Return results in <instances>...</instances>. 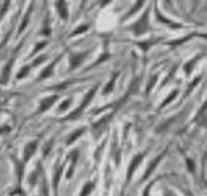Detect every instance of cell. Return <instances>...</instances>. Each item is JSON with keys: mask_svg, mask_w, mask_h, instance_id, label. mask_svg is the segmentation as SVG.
Instances as JSON below:
<instances>
[{"mask_svg": "<svg viewBox=\"0 0 207 196\" xmlns=\"http://www.w3.org/2000/svg\"><path fill=\"white\" fill-rule=\"evenodd\" d=\"M147 21H149V11H145V13L141 16V19L131 27L133 32H135L136 35H142V33H145V32L149 30V22H147Z\"/></svg>", "mask_w": 207, "mask_h": 196, "instance_id": "obj_1", "label": "cell"}, {"mask_svg": "<svg viewBox=\"0 0 207 196\" xmlns=\"http://www.w3.org/2000/svg\"><path fill=\"white\" fill-rule=\"evenodd\" d=\"M95 90H96V87H93V89H92V90L89 92V95L86 96V100L82 101V105H81L79 108H77V111H76L74 114H71V115H70V119H73V117H77V115H79V114H81V111H82V109L86 108V105H89V103H90V98H92V96L95 95Z\"/></svg>", "mask_w": 207, "mask_h": 196, "instance_id": "obj_2", "label": "cell"}, {"mask_svg": "<svg viewBox=\"0 0 207 196\" xmlns=\"http://www.w3.org/2000/svg\"><path fill=\"white\" fill-rule=\"evenodd\" d=\"M142 154H139V155H136L135 158H133V161H131V164H130V168H128V174H126V180H130L131 179V176H133V171L139 166V163H141V160H142Z\"/></svg>", "mask_w": 207, "mask_h": 196, "instance_id": "obj_3", "label": "cell"}, {"mask_svg": "<svg viewBox=\"0 0 207 196\" xmlns=\"http://www.w3.org/2000/svg\"><path fill=\"white\" fill-rule=\"evenodd\" d=\"M35 149H37V141H32V142H29L27 145H25V154H24V161L22 163L29 161V158L32 157V154L35 152Z\"/></svg>", "mask_w": 207, "mask_h": 196, "instance_id": "obj_4", "label": "cell"}, {"mask_svg": "<svg viewBox=\"0 0 207 196\" xmlns=\"http://www.w3.org/2000/svg\"><path fill=\"white\" fill-rule=\"evenodd\" d=\"M57 11H59V14H60V17H62V19H67V17H68L65 0H57Z\"/></svg>", "mask_w": 207, "mask_h": 196, "instance_id": "obj_5", "label": "cell"}, {"mask_svg": "<svg viewBox=\"0 0 207 196\" xmlns=\"http://www.w3.org/2000/svg\"><path fill=\"white\" fill-rule=\"evenodd\" d=\"M161 157H163V155H158L157 158H155V160L152 161V164H150V166L147 168V171H145V174H144V177H142L144 180H145V179H147V177H149V176H150V174L153 173V169H155V168H157V164H158V161L161 160Z\"/></svg>", "mask_w": 207, "mask_h": 196, "instance_id": "obj_6", "label": "cell"}, {"mask_svg": "<svg viewBox=\"0 0 207 196\" xmlns=\"http://www.w3.org/2000/svg\"><path fill=\"white\" fill-rule=\"evenodd\" d=\"M56 100H57V96H56V95H54V96H49V98H46V100H43V103H41V106H40V111H38V112H43V111H46V108H49V106L52 105Z\"/></svg>", "mask_w": 207, "mask_h": 196, "instance_id": "obj_7", "label": "cell"}, {"mask_svg": "<svg viewBox=\"0 0 207 196\" xmlns=\"http://www.w3.org/2000/svg\"><path fill=\"white\" fill-rule=\"evenodd\" d=\"M82 59H86V52L77 54V56H71V66H73V68H76L77 65H79V63L82 62Z\"/></svg>", "mask_w": 207, "mask_h": 196, "instance_id": "obj_8", "label": "cell"}, {"mask_svg": "<svg viewBox=\"0 0 207 196\" xmlns=\"http://www.w3.org/2000/svg\"><path fill=\"white\" fill-rule=\"evenodd\" d=\"M54 66H56V60H54L52 63H51V65H49V66H47V68H46V70L41 73V76H40V78H41V79H44V78L51 76V75H52V70H54Z\"/></svg>", "mask_w": 207, "mask_h": 196, "instance_id": "obj_9", "label": "cell"}, {"mask_svg": "<svg viewBox=\"0 0 207 196\" xmlns=\"http://www.w3.org/2000/svg\"><path fill=\"white\" fill-rule=\"evenodd\" d=\"M11 65H13V60H11L10 63H7V66H5V71H3V79H2V82H7V81H8V75H10Z\"/></svg>", "mask_w": 207, "mask_h": 196, "instance_id": "obj_10", "label": "cell"}, {"mask_svg": "<svg viewBox=\"0 0 207 196\" xmlns=\"http://www.w3.org/2000/svg\"><path fill=\"white\" fill-rule=\"evenodd\" d=\"M144 2H145V0H138V3H136V5H135V7H133V10H131V11H130V13H128V14H126V16H125V17H130V16H131V14H133V13H136V11H138V10H139V8H141V7H142V3H144Z\"/></svg>", "mask_w": 207, "mask_h": 196, "instance_id": "obj_11", "label": "cell"}, {"mask_svg": "<svg viewBox=\"0 0 207 196\" xmlns=\"http://www.w3.org/2000/svg\"><path fill=\"white\" fill-rule=\"evenodd\" d=\"M81 133H84V128H79V130H77L76 133H73V135H71V138L68 139V144H71L73 141H76V139H77V136H79Z\"/></svg>", "mask_w": 207, "mask_h": 196, "instance_id": "obj_12", "label": "cell"}, {"mask_svg": "<svg viewBox=\"0 0 207 196\" xmlns=\"http://www.w3.org/2000/svg\"><path fill=\"white\" fill-rule=\"evenodd\" d=\"M175 95H177V90H174V92H172V93H171V95L166 98V101H163V103H161V106H166V105H169V103L174 100V98H175Z\"/></svg>", "mask_w": 207, "mask_h": 196, "instance_id": "obj_13", "label": "cell"}, {"mask_svg": "<svg viewBox=\"0 0 207 196\" xmlns=\"http://www.w3.org/2000/svg\"><path fill=\"white\" fill-rule=\"evenodd\" d=\"M92 188H93V184H87V185L84 187V190L81 191V196H87V194L92 191Z\"/></svg>", "mask_w": 207, "mask_h": 196, "instance_id": "obj_14", "label": "cell"}, {"mask_svg": "<svg viewBox=\"0 0 207 196\" xmlns=\"http://www.w3.org/2000/svg\"><path fill=\"white\" fill-rule=\"evenodd\" d=\"M116 78H117V75H114V78H112V81H111V82L108 84V87L105 89V93H109V92H111V90L114 89V82H116Z\"/></svg>", "mask_w": 207, "mask_h": 196, "instance_id": "obj_15", "label": "cell"}, {"mask_svg": "<svg viewBox=\"0 0 207 196\" xmlns=\"http://www.w3.org/2000/svg\"><path fill=\"white\" fill-rule=\"evenodd\" d=\"M60 174H62V168L57 169V173H56V177H54V188L57 190V185H59V179H60Z\"/></svg>", "mask_w": 207, "mask_h": 196, "instance_id": "obj_16", "label": "cell"}, {"mask_svg": "<svg viewBox=\"0 0 207 196\" xmlns=\"http://www.w3.org/2000/svg\"><path fill=\"white\" fill-rule=\"evenodd\" d=\"M87 29H89V27H87V26H81V27H79V29H76V30H74V32H73V33H71V35H77V33H81V32H86V30H87Z\"/></svg>", "mask_w": 207, "mask_h": 196, "instance_id": "obj_17", "label": "cell"}, {"mask_svg": "<svg viewBox=\"0 0 207 196\" xmlns=\"http://www.w3.org/2000/svg\"><path fill=\"white\" fill-rule=\"evenodd\" d=\"M30 70V66H24V70H21V73L17 75V78H24L25 75H27V71Z\"/></svg>", "mask_w": 207, "mask_h": 196, "instance_id": "obj_18", "label": "cell"}, {"mask_svg": "<svg viewBox=\"0 0 207 196\" xmlns=\"http://www.w3.org/2000/svg\"><path fill=\"white\" fill-rule=\"evenodd\" d=\"M195 63H196V59H195V60H191V62H190V65H188V66H187V65H185V71H187V73H190V71H191V68H193V65H195Z\"/></svg>", "mask_w": 207, "mask_h": 196, "instance_id": "obj_19", "label": "cell"}, {"mask_svg": "<svg viewBox=\"0 0 207 196\" xmlns=\"http://www.w3.org/2000/svg\"><path fill=\"white\" fill-rule=\"evenodd\" d=\"M70 103H71V100H67V101H65V103L60 106V109H59V111H63V109H67V108L70 106Z\"/></svg>", "mask_w": 207, "mask_h": 196, "instance_id": "obj_20", "label": "cell"}, {"mask_svg": "<svg viewBox=\"0 0 207 196\" xmlns=\"http://www.w3.org/2000/svg\"><path fill=\"white\" fill-rule=\"evenodd\" d=\"M155 81H157V76H153V78H152L150 86H147V92H150V90H152V87H153V82H155Z\"/></svg>", "mask_w": 207, "mask_h": 196, "instance_id": "obj_21", "label": "cell"}, {"mask_svg": "<svg viewBox=\"0 0 207 196\" xmlns=\"http://www.w3.org/2000/svg\"><path fill=\"white\" fill-rule=\"evenodd\" d=\"M150 44H152V43H142L141 46H142V49H144V51H147V49L150 47Z\"/></svg>", "mask_w": 207, "mask_h": 196, "instance_id": "obj_22", "label": "cell"}, {"mask_svg": "<svg viewBox=\"0 0 207 196\" xmlns=\"http://www.w3.org/2000/svg\"><path fill=\"white\" fill-rule=\"evenodd\" d=\"M44 59H46V57H40V59H37V60L33 62V65H38V63H41V62H43Z\"/></svg>", "mask_w": 207, "mask_h": 196, "instance_id": "obj_23", "label": "cell"}, {"mask_svg": "<svg viewBox=\"0 0 207 196\" xmlns=\"http://www.w3.org/2000/svg\"><path fill=\"white\" fill-rule=\"evenodd\" d=\"M44 44H46V43H40V44H38V46L35 47V51H40L41 47H44Z\"/></svg>", "mask_w": 207, "mask_h": 196, "instance_id": "obj_24", "label": "cell"}, {"mask_svg": "<svg viewBox=\"0 0 207 196\" xmlns=\"http://www.w3.org/2000/svg\"><path fill=\"white\" fill-rule=\"evenodd\" d=\"M108 2H109V0H101V3H103V5H106Z\"/></svg>", "mask_w": 207, "mask_h": 196, "instance_id": "obj_25", "label": "cell"}, {"mask_svg": "<svg viewBox=\"0 0 207 196\" xmlns=\"http://www.w3.org/2000/svg\"><path fill=\"white\" fill-rule=\"evenodd\" d=\"M169 2H171V0H166V3H169Z\"/></svg>", "mask_w": 207, "mask_h": 196, "instance_id": "obj_26", "label": "cell"}]
</instances>
